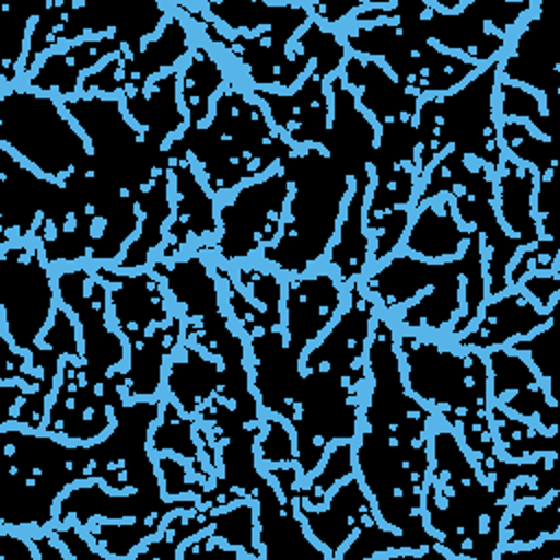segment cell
I'll list each match as a JSON object with an SVG mask.
<instances>
[{
	"label": "cell",
	"mask_w": 560,
	"mask_h": 560,
	"mask_svg": "<svg viewBox=\"0 0 560 560\" xmlns=\"http://www.w3.org/2000/svg\"><path fill=\"white\" fill-rule=\"evenodd\" d=\"M166 158L173 179V217L158 258H179L188 247H195L192 252H212L208 241L219 236L214 195L195 171V162L179 136L166 147Z\"/></svg>",
	"instance_id": "obj_26"
},
{
	"label": "cell",
	"mask_w": 560,
	"mask_h": 560,
	"mask_svg": "<svg viewBox=\"0 0 560 560\" xmlns=\"http://www.w3.org/2000/svg\"><path fill=\"white\" fill-rule=\"evenodd\" d=\"M363 289L378 313H389L400 330L442 335L446 343L462 337L486 302V256L472 232L464 252L448 260H422L409 252L363 276Z\"/></svg>",
	"instance_id": "obj_3"
},
{
	"label": "cell",
	"mask_w": 560,
	"mask_h": 560,
	"mask_svg": "<svg viewBox=\"0 0 560 560\" xmlns=\"http://www.w3.org/2000/svg\"><path fill=\"white\" fill-rule=\"evenodd\" d=\"M52 536L57 538V542L68 551L70 558H103L105 553L85 536V532L77 525V523H63V525H55Z\"/></svg>",
	"instance_id": "obj_56"
},
{
	"label": "cell",
	"mask_w": 560,
	"mask_h": 560,
	"mask_svg": "<svg viewBox=\"0 0 560 560\" xmlns=\"http://www.w3.org/2000/svg\"><path fill=\"white\" fill-rule=\"evenodd\" d=\"M343 35L350 55L376 59L409 92L442 94L466 83L479 66L433 46L396 13V2H368Z\"/></svg>",
	"instance_id": "obj_10"
},
{
	"label": "cell",
	"mask_w": 560,
	"mask_h": 560,
	"mask_svg": "<svg viewBox=\"0 0 560 560\" xmlns=\"http://www.w3.org/2000/svg\"><path fill=\"white\" fill-rule=\"evenodd\" d=\"M558 315V313H556ZM556 315L540 326L538 330H534L527 337H521L512 343H508V348H512L518 354H525L529 359V365L536 370V374L540 378L547 381L549 385V398L558 402V381H556Z\"/></svg>",
	"instance_id": "obj_53"
},
{
	"label": "cell",
	"mask_w": 560,
	"mask_h": 560,
	"mask_svg": "<svg viewBox=\"0 0 560 560\" xmlns=\"http://www.w3.org/2000/svg\"><path fill=\"white\" fill-rule=\"evenodd\" d=\"M57 293L81 328V352L90 376L109 389H122L127 343L107 322L109 298L103 280L88 267H72L57 276Z\"/></svg>",
	"instance_id": "obj_22"
},
{
	"label": "cell",
	"mask_w": 560,
	"mask_h": 560,
	"mask_svg": "<svg viewBox=\"0 0 560 560\" xmlns=\"http://www.w3.org/2000/svg\"><path fill=\"white\" fill-rule=\"evenodd\" d=\"M114 427L105 438L83 444V475L101 479L112 492H136L162 486L149 448V429L160 418V400L142 398L112 405Z\"/></svg>",
	"instance_id": "obj_19"
},
{
	"label": "cell",
	"mask_w": 560,
	"mask_h": 560,
	"mask_svg": "<svg viewBox=\"0 0 560 560\" xmlns=\"http://www.w3.org/2000/svg\"><path fill=\"white\" fill-rule=\"evenodd\" d=\"M37 4H2V90H11L9 85L22 74V63L26 57L28 35L35 20Z\"/></svg>",
	"instance_id": "obj_50"
},
{
	"label": "cell",
	"mask_w": 560,
	"mask_h": 560,
	"mask_svg": "<svg viewBox=\"0 0 560 560\" xmlns=\"http://www.w3.org/2000/svg\"><path fill=\"white\" fill-rule=\"evenodd\" d=\"M499 138L503 151L527 164L536 173V179H553L558 158L553 153L551 138L542 140V136H536L534 129L521 120H503L499 125Z\"/></svg>",
	"instance_id": "obj_48"
},
{
	"label": "cell",
	"mask_w": 560,
	"mask_h": 560,
	"mask_svg": "<svg viewBox=\"0 0 560 560\" xmlns=\"http://www.w3.org/2000/svg\"><path fill=\"white\" fill-rule=\"evenodd\" d=\"M206 534L243 549L249 558H262V547L256 542V512L254 501H236L232 508L217 510Z\"/></svg>",
	"instance_id": "obj_51"
},
{
	"label": "cell",
	"mask_w": 560,
	"mask_h": 560,
	"mask_svg": "<svg viewBox=\"0 0 560 560\" xmlns=\"http://www.w3.org/2000/svg\"><path fill=\"white\" fill-rule=\"evenodd\" d=\"M350 475H354V444L352 440H343L326 451L319 470L298 486L295 499L300 505L322 508L332 488Z\"/></svg>",
	"instance_id": "obj_49"
},
{
	"label": "cell",
	"mask_w": 560,
	"mask_h": 560,
	"mask_svg": "<svg viewBox=\"0 0 560 560\" xmlns=\"http://www.w3.org/2000/svg\"><path fill=\"white\" fill-rule=\"evenodd\" d=\"M497 175V212L505 232L521 249L540 241V225L534 210L536 173L503 151Z\"/></svg>",
	"instance_id": "obj_39"
},
{
	"label": "cell",
	"mask_w": 560,
	"mask_h": 560,
	"mask_svg": "<svg viewBox=\"0 0 560 560\" xmlns=\"http://www.w3.org/2000/svg\"><path fill=\"white\" fill-rule=\"evenodd\" d=\"M138 210H140V230L133 236V241L127 245L125 254L114 265L125 271L142 269L151 260V254L158 247H162L166 238V230L173 217V179H171L166 149L158 158L151 173L140 186Z\"/></svg>",
	"instance_id": "obj_36"
},
{
	"label": "cell",
	"mask_w": 560,
	"mask_h": 560,
	"mask_svg": "<svg viewBox=\"0 0 560 560\" xmlns=\"http://www.w3.org/2000/svg\"><path fill=\"white\" fill-rule=\"evenodd\" d=\"M534 4L525 2H396V13L413 24L433 46L472 63L499 59L510 33Z\"/></svg>",
	"instance_id": "obj_15"
},
{
	"label": "cell",
	"mask_w": 560,
	"mask_h": 560,
	"mask_svg": "<svg viewBox=\"0 0 560 560\" xmlns=\"http://www.w3.org/2000/svg\"><path fill=\"white\" fill-rule=\"evenodd\" d=\"M472 232L475 230H466L455 217L451 197L440 195L416 210L407 228L405 247L422 260H448L464 252Z\"/></svg>",
	"instance_id": "obj_41"
},
{
	"label": "cell",
	"mask_w": 560,
	"mask_h": 560,
	"mask_svg": "<svg viewBox=\"0 0 560 560\" xmlns=\"http://www.w3.org/2000/svg\"><path fill=\"white\" fill-rule=\"evenodd\" d=\"M177 88L179 70L175 68L151 81L144 90L122 94L125 114L144 133L147 142L158 149H166L188 125Z\"/></svg>",
	"instance_id": "obj_37"
},
{
	"label": "cell",
	"mask_w": 560,
	"mask_h": 560,
	"mask_svg": "<svg viewBox=\"0 0 560 560\" xmlns=\"http://www.w3.org/2000/svg\"><path fill=\"white\" fill-rule=\"evenodd\" d=\"M175 9L195 20L210 44L221 48L245 70L252 88L291 92L313 66L311 50L300 39L291 46L293 37H298L295 33L311 22L306 4H300L291 18L249 35L223 31L206 13L203 4H175Z\"/></svg>",
	"instance_id": "obj_17"
},
{
	"label": "cell",
	"mask_w": 560,
	"mask_h": 560,
	"mask_svg": "<svg viewBox=\"0 0 560 560\" xmlns=\"http://www.w3.org/2000/svg\"><path fill=\"white\" fill-rule=\"evenodd\" d=\"M510 499L486 479L451 427L431 429V466L422 514L440 547L455 558H492Z\"/></svg>",
	"instance_id": "obj_5"
},
{
	"label": "cell",
	"mask_w": 560,
	"mask_h": 560,
	"mask_svg": "<svg viewBox=\"0 0 560 560\" xmlns=\"http://www.w3.org/2000/svg\"><path fill=\"white\" fill-rule=\"evenodd\" d=\"M173 516V514H171ZM168 514H151L131 521H107V518H92L81 529L85 536L112 558H127L144 542L155 538L164 523L171 518Z\"/></svg>",
	"instance_id": "obj_45"
},
{
	"label": "cell",
	"mask_w": 560,
	"mask_h": 560,
	"mask_svg": "<svg viewBox=\"0 0 560 560\" xmlns=\"http://www.w3.org/2000/svg\"><path fill=\"white\" fill-rule=\"evenodd\" d=\"M341 77L376 127L372 162L418 168V105L422 96L402 88L381 61L359 55L346 57Z\"/></svg>",
	"instance_id": "obj_18"
},
{
	"label": "cell",
	"mask_w": 560,
	"mask_h": 560,
	"mask_svg": "<svg viewBox=\"0 0 560 560\" xmlns=\"http://www.w3.org/2000/svg\"><path fill=\"white\" fill-rule=\"evenodd\" d=\"M348 300L332 326L304 352L295 433V466L311 477L326 451L354 440L368 389V341L378 313L361 280L346 284Z\"/></svg>",
	"instance_id": "obj_2"
},
{
	"label": "cell",
	"mask_w": 560,
	"mask_h": 560,
	"mask_svg": "<svg viewBox=\"0 0 560 560\" xmlns=\"http://www.w3.org/2000/svg\"><path fill=\"white\" fill-rule=\"evenodd\" d=\"M2 560H11V558H37V551L31 542V538H22L18 534H11L9 527H2Z\"/></svg>",
	"instance_id": "obj_59"
},
{
	"label": "cell",
	"mask_w": 560,
	"mask_h": 560,
	"mask_svg": "<svg viewBox=\"0 0 560 560\" xmlns=\"http://www.w3.org/2000/svg\"><path fill=\"white\" fill-rule=\"evenodd\" d=\"M440 195L451 197L459 223L466 230H475L481 238L488 295L497 298L505 293L510 265L518 254V245L501 225L492 171L475 158L446 149L429 166L427 182L413 197V210Z\"/></svg>",
	"instance_id": "obj_13"
},
{
	"label": "cell",
	"mask_w": 560,
	"mask_h": 560,
	"mask_svg": "<svg viewBox=\"0 0 560 560\" xmlns=\"http://www.w3.org/2000/svg\"><path fill=\"white\" fill-rule=\"evenodd\" d=\"M499 72L503 81L540 92L551 112L560 96V59L556 55L547 9L540 7L536 15L527 18L514 39L512 52L499 59Z\"/></svg>",
	"instance_id": "obj_31"
},
{
	"label": "cell",
	"mask_w": 560,
	"mask_h": 560,
	"mask_svg": "<svg viewBox=\"0 0 560 560\" xmlns=\"http://www.w3.org/2000/svg\"><path fill=\"white\" fill-rule=\"evenodd\" d=\"M149 448L153 455L173 453V455L188 459L195 466L210 468V464L197 442V435H195V420L188 418L173 400L164 402V407L160 411V420L155 422V427L151 431Z\"/></svg>",
	"instance_id": "obj_46"
},
{
	"label": "cell",
	"mask_w": 560,
	"mask_h": 560,
	"mask_svg": "<svg viewBox=\"0 0 560 560\" xmlns=\"http://www.w3.org/2000/svg\"><path fill=\"white\" fill-rule=\"evenodd\" d=\"M2 315L4 332L15 348L33 352L57 311V284L35 241L2 247Z\"/></svg>",
	"instance_id": "obj_21"
},
{
	"label": "cell",
	"mask_w": 560,
	"mask_h": 560,
	"mask_svg": "<svg viewBox=\"0 0 560 560\" xmlns=\"http://www.w3.org/2000/svg\"><path fill=\"white\" fill-rule=\"evenodd\" d=\"M490 424L503 459L532 462L547 453H558V433H547L538 424L518 418L499 405H490Z\"/></svg>",
	"instance_id": "obj_43"
},
{
	"label": "cell",
	"mask_w": 560,
	"mask_h": 560,
	"mask_svg": "<svg viewBox=\"0 0 560 560\" xmlns=\"http://www.w3.org/2000/svg\"><path fill=\"white\" fill-rule=\"evenodd\" d=\"M92 271L107 287L112 322L127 343V368L122 372L125 400L155 398L164 368L184 337L182 313L171 306L151 269L125 271L94 265Z\"/></svg>",
	"instance_id": "obj_9"
},
{
	"label": "cell",
	"mask_w": 560,
	"mask_h": 560,
	"mask_svg": "<svg viewBox=\"0 0 560 560\" xmlns=\"http://www.w3.org/2000/svg\"><path fill=\"white\" fill-rule=\"evenodd\" d=\"M497 96V112L503 120H527L540 136L551 138V114L536 92L510 81H499Z\"/></svg>",
	"instance_id": "obj_52"
},
{
	"label": "cell",
	"mask_w": 560,
	"mask_h": 560,
	"mask_svg": "<svg viewBox=\"0 0 560 560\" xmlns=\"http://www.w3.org/2000/svg\"><path fill=\"white\" fill-rule=\"evenodd\" d=\"M258 457L267 466H287L295 464V440L291 429L278 418L267 416L262 420V433L258 438Z\"/></svg>",
	"instance_id": "obj_55"
},
{
	"label": "cell",
	"mask_w": 560,
	"mask_h": 560,
	"mask_svg": "<svg viewBox=\"0 0 560 560\" xmlns=\"http://www.w3.org/2000/svg\"><path fill=\"white\" fill-rule=\"evenodd\" d=\"M560 532V492H551L542 501H518L505 512L501 525V542L508 547H527L545 536Z\"/></svg>",
	"instance_id": "obj_44"
},
{
	"label": "cell",
	"mask_w": 560,
	"mask_h": 560,
	"mask_svg": "<svg viewBox=\"0 0 560 560\" xmlns=\"http://www.w3.org/2000/svg\"><path fill=\"white\" fill-rule=\"evenodd\" d=\"M55 179L28 168L13 151L0 149V243L7 247L15 241H28L35 236L39 214L46 206L50 186Z\"/></svg>",
	"instance_id": "obj_34"
},
{
	"label": "cell",
	"mask_w": 560,
	"mask_h": 560,
	"mask_svg": "<svg viewBox=\"0 0 560 560\" xmlns=\"http://www.w3.org/2000/svg\"><path fill=\"white\" fill-rule=\"evenodd\" d=\"M365 361L370 389H365L354 444L359 479L378 518L407 538L413 556L446 560L448 553L429 532L422 514L435 411L409 392L396 326L385 313L374 317Z\"/></svg>",
	"instance_id": "obj_1"
},
{
	"label": "cell",
	"mask_w": 560,
	"mask_h": 560,
	"mask_svg": "<svg viewBox=\"0 0 560 560\" xmlns=\"http://www.w3.org/2000/svg\"><path fill=\"white\" fill-rule=\"evenodd\" d=\"M118 398H125L122 389H109L94 381L83 352H70L61 361L44 431L72 444L96 442L114 427L112 405Z\"/></svg>",
	"instance_id": "obj_23"
},
{
	"label": "cell",
	"mask_w": 560,
	"mask_h": 560,
	"mask_svg": "<svg viewBox=\"0 0 560 560\" xmlns=\"http://www.w3.org/2000/svg\"><path fill=\"white\" fill-rule=\"evenodd\" d=\"M558 311L560 300L551 308L542 311L521 287H516L492 298L490 302H483L475 324L451 343L466 350L488 352L492 348H501L532 335L534 330L545 326Z\"/></svg>",
	"instance_id": "obj_32"
},
{
	"label": "cell",
	"mask_w": 560,
	"mask_h": 560,
	"mask_svg": "<svg viewBox=\"0 0 560 560\" xmlns=\"http://www.w3.org/2000/svg\"><path fill=\"white\" fill-rule=\"evenodd\" d=\"M396 346L409 392L438 411L459 435L479 472L492 479L503 457L490 424L486 357L477 350L440 343L416 330L396 332Z\"/></svg>",
	"instance_id": "obj_4"
},
{
	"label": "cell",
	"mask_w": 560,
	"mask_h": 560,
	"mask_svg": "<svg viewBox=\"0 0 560 560\" xmlns=\"http://www.w3.org/2000/svg\"><path fill=\"white\" fill-rule=\"evenodd\" d=\"M2 147L33 166L39 175L66 182L92 168L88 138L70 122L63 105L28 88H11L2 96Z\"/></svg>",
	"instance_id": "obj_14"
},
{
	"label": "cell",
	"mask_w": 560,
	"mask_h": 560,
	"mask_svg": "<svg viewBox=\"0 0 560 560\" xmlns=\"http://www.w3.org/2000/svg\"><path fill=\"white\" fill-rule=\"evenodd\" d=\"M190 33L175 9V13L162 24L160 35L149 37L138 48H122L112 55L103 66L83 77L81 90L85 94L101 96L144 90L158 77L175 70L177 63L190 55Z\"/></svg>",
	"instance_id": "obj_24"
},
{
	"label": "cell",
	"mask_w": 560,
	"mask_h": 560,
	"mask_svg": "<svg viewBox=\"0 0 560 560\" xmlns=\"http://www.w3.org/2000/svg\"><path fill=\"white\" fill-rule=\"evenodd\" d=\"M225 81V70L210 48L195 44L184 70L179 72V101L188 118L186 127H201L208 122L214 98L223 90Z\"/></svg>",
	"instance_id": "obj_42"
},
{
	"label": "cell",
	"mask_w": 560,
	"mask_h": 560,
	"mask_svg": "<svg viewBox=\"0 0 560 560\" xmlns=\"http://www.w3.org/2000/svg\"><path fill=\"white\" fill-rule=\"evenodd\" d=\"M300 4H269V2H206L203 9L228 33L249 35L269 28L298 11Z\"/></svg>",
	"instance_id": "obj_47"
},
{
	"label": "cell",
	"mask_w": 560,
	"mask_h": 560,
	"mask_svg": "<svg viewBox=\"0 0 560 560\" xmlns=\"http://www.w3.org/2000/svg\"><path fill=\"white\" fill-rule=\"evenodd\" d=\"M7 483L2 501V527L46 529L57 512L61 494L83 475V444L50 438L44 431L2 427Z\"/></svg>",
	"instance_id": "obj_11"
},
{
	"label": "cell",
	"mask_w": 560,
	"mask_h": 560,
	"mask_svg": "<svg viewBox=\"0 0 560 560\" xmlns=\"http://www.w3.org/2000/svg\"><path fill=\"white\" fill-rule=\"evenodd\" d=\"M418 179V168L411 164L372 162V184L365 201L372 262H383L402 241L409 228Z\"/></svg>",
	"instance_id": "obj_29"
},
{
	"label": "cell",
	"mask_w": 560,
	"mask_h": 560,
	"mask_svg": "<svg viewBox=\"0 0 560 560\" xmlns=\"http://www.w3.org/2000/svg\"><path fill=\"white\" fill-rule=\"evenodd\" d=\"M499 59L477 70L451 92L420 98L418 105V173L420 177L446 151L455 149L499 171L503 147L497 122Z\"/></svg>",
	"instance_id": "obj_12"
},
{
	"label": "cell",
	"mask_w": 560,
	"mask_h": 560,
	"mask_svg": "<svg viewBox=\"0 0 560 560\" xmlns=\"http://www.w3.org/2000/svg\"><path fill=\"white\" fill-rule=\"evenodd\" d=\"M298 39L311 50L313 66L291 92L249 88V94L262 103L278 131L295 147L322 144L330 125V79L341 72L348 57L343 37L311 20Z\"/></svg>",
	"instance_id": "obj_16"
},
{
	"label": "cell",
	"mask_w": 560,
	"mask_h": 560,
	"mask_svg": "<svg viewBox=\"0 0 560 560\" xmlns=\"http://www.w3.org/2000/svg\"><path fill=\"white\" fill-rule=\"evenodd\" d=\"M518 287H523V291L542 308H551L560 298V271H551V273H529Z\"/></svg>",
	"instance_id": "obj_57"
},
{
	"label": "cell",
	"mask_w": 560,
	"mask_h": 560,
	"mask_svg": "<svg viewBox=\"0 0 560 560\" xmlns=\"http://www.w3.org/2000/svg\"><path fill=\"white\" fill-rule=\"evenodd\" d=\"M291 195V173L280 162L267 175L241 186L219 210L217 260L225 265L247 262L280 236Z\"/></svg>",
	"instance_id": "obj_20"
},
{
	"label": "cell",
	"mask_w": 560,
	"mask_h": 560,
	"mask_svg": "<svg viewBox=\"0 0 560 560\" xmlns=\"http://www.w3.org/2000/svg\"><path fill=\"white\" fill-rule=\"evenodd\" d=\"M291 173V195L273 245L260 252V262L287 276L308 273L328 252L352 192V173L322 144L298 149L284 160Z\"/></svg>",
	"instance_id": "obj_8"
},
{
	"label": "cell",
	"mask_w": 560,
	"mask_h": 560,
	"mask_svg": "<svg viewBox=\"0 0 560 560\" xmlns=\"http://www.w3.org/2000/svg\"><path fill=\"white\" fill-rule=\"evenodd\" d=\"M179 140L214 197L267 175L298 149L278 131L265 107L228 79L201 127H186Z\"/></svg>",
	"instance_id": "obj_7"
},
{
	"label": "cell",
	"mask_w": 560,
	"mask_h": 560,
	"mask_svg": "<svg viewBox=\"0 0 560 560\" xmlns=\"http://www.w3.org/2000/svg\"><path fill=\"white\" fill-rule=\"evenodd\" d=\"M346 298V287L335 271L289 276L282 298L287 348L298 359L332 326Z\"/></svg>",
	"instance_id": "obj_27"
},
{
	"label": "cell",
	"mask_w": 560,
	"mask_h": 560,
	"mask_svg": "<svg viewBox=\"0 0 560 560\" xmlns=\"http://www.w3.org/2000/svg\"><path fill=\"white\" fill-rule=\"evenodd\" d=\"M192 497H168L162 486L158 488H142L136 492H112L105 488L101 479L90 483H81L68 488L59 503L55 523H77L79 527L88 525L92 518H107V521H131L151 514H175L195 505Z\"/></svg>",
	"instance_id": "obj_28"
},
{
	"label": "cell",
	"mask_w": 560,
	"mask_h": 560,
	"mask_svg": "<svg viewBox=\"0 0 560 560\" xmlns=\"http://www.w3.org/2000/svg\"><path fill=\"white\" fill-rule=\"evenodd\" d=\"M330 125L322 147L337 158L352 177L365 168H372V158L376 149V127L372 118L361 109L357 96L346 85L341 72H337L330 83Z\"/></svg>",
	"instance_id": "obj_35"
},
{
	"label": "cell",
	"mask_w": 560,
	"mask_h": 560,
	"mask_svg": "<svg viewBox=\"0 0 560 560\" xmlns=\"http://www.w3.org/2000/svg\"><path fill=\"white\" fill-rule=\"evenodd\" d=\"M212 271L225 291L228 306L247 339L252 387L260 405L289 424L298 411L302 359L287 348L282 317V280L260 260L230 265L212 260Z\"/></svg>",
	"instance_id": "obj_6"
},
{
	"label": "cell",
	"mask_w": 560,
	"mask_h": 560,
	"mask_svg": "<svg viewBox=\"0 0 560 560\" xmlns=\"http://www.w3.org/2000/svg\"><path fill=\"white\" fill-rule=\"evenodd\" d=\"M368 2H311L306 4L308 11L317 15V22L324 26H335L350 13L354 15L359 9H363Z\"/></svg>",
	"instance_id": "obj_58"
},
{
	"label": "cell",
	"mask_w": 560,
	"mask_h": 560,
	"mask_svg": "<svg viewBox=\"0 0 560 560\" xmlns=\"http://www.w3.org/2000/svg\"><path fill=\"white\" fill-rule=\"evenodd\" d=\"M302 477L295 464L267 466L258 486V542L265 560H328L324 547H317L298 514V486Z\"/></svg>",
	"instance_id": "obj_25"
},
{
	"label": "cell",
	"mask_w": 560,
	"mask_h": 560,
	"mask_svg": "<svg viewBox=\"0 0 560 560\" xmlns=\"http://www.w3.org/2000/svg\"><path fill=\"white\" fill-rule=\"evenodd\" d=\"M298 514L302 516L313 540L319 542V547H324L332 558H339L341 549L361 527L381 521L357 475H350L337 483L322 508H306L298 503Z\"/></svg>",
	"instance_id": "obj_33"
},
{
	"label": "cell",
	"mask_w": 560,
	"mask_h": 560,
	"mask_svg": "<svg viewBox=\"0 0 560 560\" xmlns=\"http://www.w3.org/2000/svg\"><path fill=\"white\" fill-rule=\"evenodd\" d=\"M492 402L501 409L534 420L547 433H558V402L542 389L529 361L512 348H492L486 357Z\"/></svg>",
	"instance_id": "obj_30"
},
{
	"label": "cell",
	"mask_w": 560,
	"mask_h": 560,
	"mask_svg": "<svg viewBox=\"0 0 560 560\" xmlns=\"http://www.w3.org/2000/svg\"><path fill=\"white\" fill-rule=\"evenodd\" d=\"M558 241L556 236H540V241L527 249H521L518 258L512 260L508 273V289H516L529 273H551L558 269Z\"/></svg>",
	"instance_id": "obj_54"
},
{
	"label": "cell",
	"mask_w": 560,
	"mask_h": 560,
	"mask_svg": "<svg viewBox=\"0 0 560 560\" xmlns=\"http://www.w3.org/2000/svg\"><path fill=\"white\" fill-rule=\"evenodd\" d=\"M118 50H122V46L116 42L114 35L70 44L63 50L48 52L35 66V70L24 77V88L42 94L55 92L63 101L72 98L81 88L88 70L96 68L101 61H107Z\"/></svg>",
	"instance_id": "obj_38"
},
{
	"label": "cell",
	"mask_w": 560,
	"mask_h": 560,
	"mask_svg": "<svg viewBox=\"0 0 560 560\" xmlns=\"http://www.w3.org/2000/svg\"><path fill=\"white\" fill-rule=\"evenodd\" d=\"M372 184V168H365L352 177V192L346 201L337 241L332 243L328 265L335 269V276L346 287L352 280L365 276V267L372 260L370 238L365 232V201Z\"/></svg>",
	"instance_id": "obj_40"
}]
</instances>
